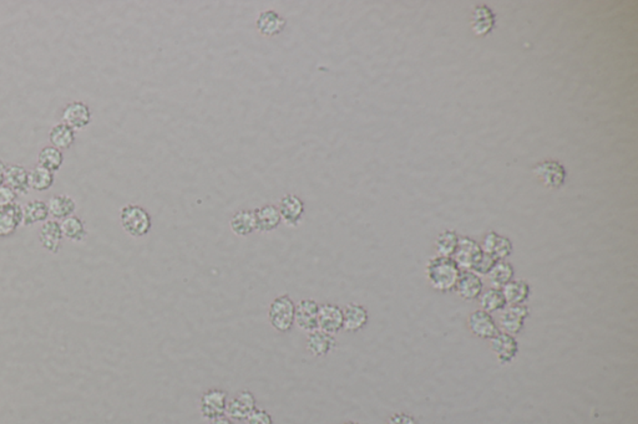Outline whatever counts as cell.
<instances>
[{
  "label": "cell",
  "instance_id": "obj_1",
  "mask_svg": "<svg viewBox=\"0 0 638 424\" xmlns=\"http://www.w3.org/2000/svg\"><path fill=\"white\" fill-rule=\"evenodd\" d=\"M461 269L458 267L453 258L437 256L431 259L426 265V277L431 288L440 293L455 290Z\"/></svg>",
  "mask_w": 638,
  "mask_h": 424
},
{
  "label": "cell",
  "instance_id": "obj_2",
  "mask_svg": "<svg viewBox=\"0 0 638 424\" xmlns=\"http://www.w3.org/2000/svg\"><path fill=\"white\" fill-rule=\"evenodd\" d=\"M120 222L122 229L134 238L145 237L153 227V219L148 211L136 204H127L121 209Z\"/></svg>",
  "mask_w": 638,
  "mask_h": 424
},
{
  "label": "cell",
  "instance_id": "obj_3",
  "mask_svg": "<svg viewBox=\"0 0 638 424\" xmlns=\"http://www.w3.org/2000/svg\"><path fill=\"white\" fill-rule=\"evenodd\" d=\"M295 305L288 295H282L272 301L268 311V319L273 329L279 332H288L295 325Z\"/></svg>",
  "mask_w": 638,
  "mask_h": 424
},
{
  "label": "cell",
  "instance_id": "obj_4",
  "mask_svg": "<svg viewBox=\"0 0 638 424\" xmlns=\"http://www.w3.org/2000/svg\"><path fill=\"white\" fill-rule=\"evenodd\" d=\"M536 178L549 188H560L566 180V169L557 161H545L536 164L532 168Z\"/></svg>",
  "mask_w": 638,
  "mask_h": 424
},
{
  "label": "cell",
  "instance_id": "obj_5",
  "mask_svg": "<svg viewBox=\"0 0 638 424\" xmlns=\"http://www.w3.org/2000/svg\"><path fill=\"white\" fill-rule=\"evenodd\" d=\"M483 253L484 251L481 249L480 245L474 239L465 237L459 240L458 249L454 254V260L460 269H464L465 272H471L475 264L483 256Z\"/></svg>",
  "mask_w": 638,
  "mask_h": 424
},
{
  "label": "cell",
  "instance_id": "obj_6",
  "mask_svg": "<svg viewBox=\"0 0 638 424\" xmlns=\"http://www.w3.org/2000/svg\"><path fill=\"white\" fill-rule=\"evenodd\" d=\"M468 326L473 335L484 340H491L500 332L492 316L484 310L474 311L468 319Z\"/></svg>",
  "mask_w": 638,
  "mask_h": 424
},
{
  "label": "cell",
  "instance_id": "obj_7",
  "mask_svg": "<svg viewBox=\"0 0 638 424\" xmlns=\"http://www.w3.org/2000/svg\"><path fill=\"white\" fill-rule=\"evenodd\" d=\"M319 305L312 299L302 300L295 305V324L300 330L313 332L318 330Z\"/></svg>",
  "mask_w": 638,
  "mask_h": 424
},
{
  "label": "cell",
  "instance_id": "obj_8",
  "mask_svg": "<svg viewBox=\"0 0 638 424\" xmlns=\"http://www.w3.org/2000/svg\"><path fill=\"white\" fill-rule=\"evenodd\" d=\"M93 112L82 101H72L63 110V122L72 130H82L91 122Z\"/></svg>",
  "mask_w": 638,
  "mask_h": 424
},
{
  "label": "cell",
  "instance_id": "obj_9",
  "mask_svg": "<svg viewBox=\"0 0 638 424\" xmlns=\"http://www.w3.org/2000/svg\"><path fill=\"white\" fill-rule=\"evenodd\" d=\"M343 329V310L333 304L319 305L318 330L334 335Z\"/></svg>",
  "mask_w": 638,
  "mask_h": 424
},
{
  "label": "cell",
  "instance_id": "obj_10",
  "mask_svg": "<svg viewBox=\"0 0 638 424\" xmlns=\"http://www.w3.org/2000/svg\"><path fill=\"white\" fill-rule=\"evenodd\" d=\"M227 411V395L221 390H210L201 398V413L206 418L224 417Z\"/></svg>",
  "mask_w": 638,
  "mask_h": 424
},
{
  "label": "cell",
  "instance_id": "obj_11",
  "mask_svg": "<svg viewBox=\"0 0 638 424\" xmlns=\"http://www.w3.org/2000/svg\"><path fill=\"white\" fill-rule=\"evenodd\" d=\"M529 307H526L525 305H513V306L505 307L502 312V320H500L502 330L513 336L518 335L523 331L525 320L529 317Z\"/></svg>",
  "mask_w": 638,
  "mask_h": 424
},
{
  "label": "cell",
  "instance_id": "obj_12",
  "mask_svg": "<svg viewBox=\"0 0 638 424\" xmlns=\"http://www.w3.org/2000/svg\"><path fill=\"white\" fill-rule=\"evenodd\" d=\"M481 249L497 261L505 260L513 253V243L509 238L502 237L497 232H489L483 240Z\"/></svg>",
  "mask_w": 638,
  "mask_h": 424
},
{
  "label": "cell",
  "instance_id": "obj_13",
  "mask_svg": "<svg viewBox=\"0 0 638 424\" xmlns=\"http://www.w3.org/2000/svg\"><path fill=\"white\" fill-rule=\"evenodd\" d=\"M491 350L502 364H510L518 356V343L513 335L499 332L495 338H491Z\"/></svg>",
  "mask_w": 638,
  "mask_h": 424
},
{
  "label": "cell",
  "instance_id": "obj_14",
  "mask_svg": "<svg viewBox=\"0 0 638 424\" xmlns=\"http://www.w3.org/2000/svg\"><path fill=\"white\" fill-rule=\"evenodd\" d=\"M484 289V284L479 275L473 272H461L459 277L455 290L459 296L464 300H476L480 298Z\"/></svg>",
  "mask_w": 638,
  "mask_h": 424
},
{
  "label": "cell",
  "instance_id": "obj_15",
  "mask_svg": "<svg viewBox=\"0 0 638 424\" xmlns=\"http://www.w3.org/2000/svg\"><path fill=\"white\" fill-rule=\"evenodd\" d=\"M279 211L286 223L295 227L300 224L305 214V203L300 197L287 194L279 201Z\"/></svg>",
  "mask_w": 638,
  "mask_h": 424
},
{
  "label": "cell",
  "instance_id": "obj_16",
  "mask_svg": "<svg viewBox=\"0 0 638 424\" xmlns=\"http://www.w3.org/2000/svg\"><path fill=\"white\" fill-rule=\"evenodd\" d=\"M23 224V207L14 203L0 208V238L11 237Z\"/></svg>",
  "mask_w": 638,
  "mask_h": 424
},
{
  "label": "cell",
  "instance_id": "obj_17",
  "mask_svg": "<svg viewBox=\"0 0 638 424\" xmlns=\"http://www.w3.org/2000/svg\"><path fill=\"white\" fill-rule=\"evenodd\" d=\"M64 238L61 232V225L58 220H46L39 233V240L46 251L56 254L61 248V240Z\"/></svg>",
  "mask_w": 638,
  "mask_h": 424
},
{
  "label": "cell",
  "instance_id": "obj_18",
  "mask_svg": "<svg viewBox=\"0 0 638 424\" xmlns=\"http://www.w3.org/2000/svg\"><path fill=\"white\" fill-rule=\"evenodd\" d=\"M497 24L494 11L487 6H478L475 8L471 18V29L476 37H486L490 34Z\"/></svg>",
  "mask_w": 638,
  "mask_h": 424
},
{
  "label": "cell",
  "instance_id": "obj_19",
  "mask_svg": "<svg viewBox=\"0 0 638 424\" xmlns=\"http://www.w3.org/2000/svg\"><path fill=\"white\" fill-rule=\"evenodd\" d=\"M6 185L15 192L18 196H27L30 190L29 172L19 164L6 166Z\"/></svg>",
  "mask_w": 638,
  "mask_h": 424
},
{
  "label": "cell",
  "instance_id": "obj_20",
  "mask_svg": "<svg viewBox=\"0 0 638 424\" xmlns=\"http://www.w3.org/2000/svg\"><path fill=\"white\" fill-rule=\"evenodd\" d=\"M369 320V315L364 306L350 304L343 310V329L345 331L357 332L364 329Z\"/></svg>",
  "mask_w": 638,
  "mask_h": 424
},
{
  "label": "cell",
  "instance_id": "obj_21",
  "mask_svg": "<svg viewBox=\"0 0 638 424\" xmlns=\"http://www.w3.org/2000/svg\"><path fill=\"white\" fill-rule=\"evenodd\" d=\"M334 347H336V340L333 338V335H329L327 332L316 330V331L310 332V335L307 338V350L314 357H323L329 354Z\"/></svg>",
  "mask_w": 638,
  "mask_h": 424
},
{
  "label": "cell",
  "instance_id": "obj_22",
  "mask_svg": "<svg viewBox=\"0 0 638 424\" xmlns=\"http://www.w3.org/2000/svg\"><path fill=\"white\" fill-rule=\"evenodd\" d=\"M256 27L258 32L262 35L272 38L283 32L284 27H286V19L281 17L276 11H263L257 19Z\"/></svg>",
  "mask_w": 638,
  "mask_h": 424
},
{
  "label": "cell",
  "instance_id": "obj_23",
  "mask_svg": "<svg viewBox=\"0 0 638 424\" xmlns=\"http://www.w3.org/2000/svg\"><path fill=\"white\" fill-rule=\"evenodd\" d=\"M256 409V399L251 392H241L237 397L234 398L227 404V413L235 419H247V417Z\"/></svg>",
  "mask_w": 638,
  "mask_h": 424
},
{
  "label": "cell",
  "instance_id": "obj_24",
  "mask_svg": "<svg viewBox=\"0 0 638 424\" xmlns=\"http://www.w3.org/2000/svg\"><path fill=\"white\" fill-rule=\"evenodd\" d=\"M255 214H256L257 230L264 232V233L279 228V224L282 222L279 208L272 204L258 208L255 211Z\"/></svg>",
  "mask_w": 638,
  "mask_h": 424
},
{
  "label": "cell",
  "instance_id": "obj_25",
  "mask_svg": "<svg viewBox=\"0 0 638 424\" xmlns=\"http://www.w3.org/2000/svg\"><path fill=\"white\" fill-rule=\"evenodd\" d=\"M232 232L238 237L251 235L257 230V220L255 211H240L231 218L229 222Z\"/></svg>",
  "mask_w": 638,
  "mask_h": 424
},
{
  "label": "cell",
  "instance_id": "obj_26",
  "mask_svg": "<svg viewBox=\"0 0 638 424\" xmlns=\"http://www.w3.org/2000/svg\"><path fill=\"white\" fill-rule=\"evenodd\" d=\"M49 209L43 201H29L23 207V225L30 227L37 223H45L49 218Z\"/></svg>",
  "mask_w": 638,
  "mask_h": 424
},
{
  "label": "cell",
  "instance_id": "obj_27",
  "mask_svg": "<svg viewBox=\"0 0 638 424\" xmlns=\"http://www.w3.org/2000/svg\"><path fill=\"white\" fill-rule=\"evenodd\" d=\"M48 209L49 214L55 219H61L64 220L65 218L74 216V212L77 209V203L66 194H59V196H53L50 198L48 203Z\"/></svg>",
  "mask_w": 638,
  "mask_h": 424
},
{
  "label": "cell",
  "instance_id": "obj_28",
  "mask_svg": "<svg viewBox=\"0 0 638 424\" xmlns=\"http://www.w3.org/2000/svg\"><path fill=\"white\" fill-rule=\"evenodd\" d=\"M502 291L506 304L510 306L524 305L530 298V285L525 280H511L502 289Z\"/></svg>",
  "mask_w": 638,
  "mask_h": 424
},
{
  "label": "cell",
  "instance_id": "obj_29",
  "mask_svg": "<svg viewBox=\"0 0 638 424\" xmlns=\"http://www.w3.org/2000/svg\"><path fill=\"white\" fill-rule=\"evenodd\" d=\"M75 138H77L75 130H72L70 126L65 125L64 122L53 126V128L49 132V141L51 146L60 151L70 148L74 145Z\"/></svg>",
  "mask_w": 638,
  "mask_h": 424
},
{
  "label": "cell",
  "instance_id": "obj_30",
  "mask_svg": "<svg viewBox=\"0 0 638 424\" xmlns=\"http://www.w3.org/2000/svg\"><path fill=\"white\" fill-rule=\"evenodd\" d=\"M60 225L64 238L71 240V241L79 243L88 237V230H87L85 223L77 216L65 218L61 222Z\"/></svg>",
  "mask_w": 638,
  "mask_h": 424
},
{
  "label": "cell",
  "instance_id": "obj_31",
  "mask_svg": "<svg viewBox=\"0 0 638 424\" xmlns=\"http://www.w3.org/2000/svg\"><path fill=\"white\" fill-rule=\"evenodd\" d=\"M63 164H64V154L58 148L53 147V146H46L39 152V167L46 169L51 173L59 171Z\"/></svg>",
  "mask_w": 638,
  "mask_h": 424
},
{
  "label": "cell",
  "instance_id": "obj_32",
  "mask_svg": "<svg viewBox=\"0 0 638 424\" xmlns=\"http://www.w3.org/2000/svg\"><path fill=\"white\" fill-rule=\"evenodd\" d=\"M513 274H515V270L510 263L499 260L495 263V265L492 267L487 275H489V279L494 288L502 289L507 283H510L513 280Z\"/></svg>",
  "mask_w": 638,
  "mask_h": 424
},
{
  "label": "cell",
  "instance_id": "obj_33",
  "mask_svg": "<svg viewBox=\"0 0 638 424\" xmlns=\"http://www.w3.org/2000/svg\"><path fill=\"white\" fill-rule=\"evenodd\" d=\"M480 304L483 310L486 312H497L506 307V300L502 294V289H489L480 295Z\"/></svg>",
  "mask_w": 638,
  "mask_h": 424
},
{
  "label": "cell",
  "instance_id": "obj_34",
  "mask_svg": "<svg viewBox=\"0 0 638 424\" xmlns=\"http://www.w3.org/2000/svg\"><path fill=\"white\" fill-rule=\"evenodd\" d=\"M55 182L54 173L42 167H35L29 172V185L37 192L49 191Z\"/></svg>",
  "mask_w": 638,
  "mask_h": 424
},
{
  "label": "cell",
  "instance_id": "obj_35",
  "mask_svg": "<svg viewBox=\"0 0 638 424\" xmlns=\"http://www.w3.org/2000/svg\"><path fill=\"white\" fill-rule=\"evenodd\" d=\"M458 234L454 230H445L442 232L437 238L435 241V249H437L438 256H444V258H452L458 249L459 245Z\"/></svg>",
  "mask_w": 638,
  "mask_h": 424
},
{
  "label": "cell",
  "instance_id": "obj_36",
  "mask_svg": "<svg viewBox=\"0 0 638 424\" xmlns=\"http://www.w3.org/2000/svg\"><path fill=\"white\" fill-rule=\"evenodd\" d=\"M495 263H497V260L494 258H491L490 256L483 253V256H481L479 261L475 264V267H473L471 272H475L476 275H487L492 267L495 265Z\"/></svg>",
  "mask_w": 638,
  "mask_h": 424
},
{
  "label": "cell",
  "instance_id": "obj_37",
  "mask_svg": "<svg viewBox=\"0 0 638 424\" xmlns=\"http://www.w3.org/2000/svg\"><path fill=\"white\" fill-rule=\"evenodd\" d=\"M18 194L8 185L0 187V208L8 207L17 203Z\"/></svg>",
  "mask_w": 638,
  "mask_h": 424
},
{
  "label": "cell",
  "instance_id": "obj_38",
  "mask_svg": "<svg viewBox=\"0 0 638 424\" xmlns=\"http://www.w3.org/2000/svg\"><path fill=\"white\" fill-rule=\"evenodd\" d=\"M248 424H273L272 417L262 409H255L248 417Z\"/></svg>",
  "mask_w": 638,
  "mask_h": 424
},
{
  "label": "cell",
  "instance_id": "obj_39",
  "mask_svg": "<svg viewBox=\"0 0 638 424\" xmlns=\"http://www.w3.org/2000/svg\"><path fill=\"white\" fill-rule=\"evenodd\" d=\"M389 424H415L413 419L409 418V417H405V416H397L394 418L390 419Z\"/></svg>",
  "mask_w": 638,
  "mask_h": 424
},
{
  "label": "cell",
  "instance_id": "obj_40",
  "mask_svg": "<svg viewBox=\"0 0 638 424\" xmlns=\"http://www.w3.org/2000/svg\"><path fill=\"white\" fill-rule=\"evenodd\" d=\"M6 164L0 161V187L6 185Z\"/></svg>",
  "mask_w": 638,
  "mask_h": 424
},
{
  "label": "cell",
  "instance_id": "obj_41",
  "mask_svg": "<svg viewBox=\"0 0 638 424\" xmlns=\"http://www.w3.org/2000/svg\"><path fill=\"white\" fill-rule=\"evenodd\" d=\"M211 424H232V423H231V420H229V419L224 418V417H219V418L212 419V422H211Z\"/></svg>",
  "mask_w": 638,
  "mask_h": 424
},
{
  "label": "cell",
  "instance_id": "obj_42",
  "mask_svg": "<svg viewBox=\"0 0 638 424\" xmlns=\"http://www.w3.org/2000/svg\"><path fill=\"white\" fill-rule=\"evenodd\" d=\"M345 424H357V423H352V422H350V423H345Z\"/></svg>",
  "mask_w": 638,
  "mask_h": 424
}]
</instances>
